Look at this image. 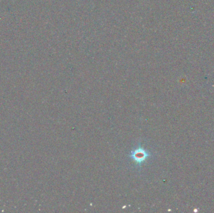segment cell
<instances>
[{
  "instance_id": "6da1fadb",
  "label": "cell",
  "mask_w": 214,
  "mask_h": 213,
  "mask_svg": "<svg viewBox=\"0 0 214 213\" xmlns=\"http://www.w3.org/2000/svg\"><path fill=\"white\" fill-rule=\"evenodd\" d=\"M150 156V153L139 146V147L136 148L131 152L130 157L136 163V164L140 166L143 162L146 160L147 157Z\"/></svg>"
}]
</instances>
